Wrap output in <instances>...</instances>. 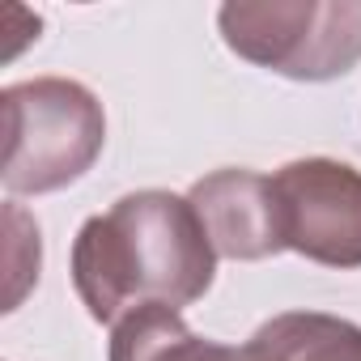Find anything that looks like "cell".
I'll list each match as a JSON object with an SVG mask.
<instances>
[{"label": "cell", "instance_id": "obj_1", "mask_svg": "<svg viewBox=\"0 0 361 361\" xmlns=\"http://www.w3.org/2000/svg\"><path fill=\"white\" fill-rule=\"evenodd\" d=\"M217 251L188 196L132 192L90 217L73 243V285L90 319L119 323L145 306L183 310L213 289Z\"/></svg>", "mask_w": 361, "mask_h": 361}, {"label": "cell", "instance_id": "obj_2", "mask_svg": "<svg viewBox=\"0 0 361 361\" xmlns=\"http://www.w3.org/2000/svg\"><path fill=\"white\" fill-rule=\"evenodd\" d=\"M5 111V166L0 178L13 196L60 192L98 161L106 145L102 102L64 77H35L0 94Z\"/></svg>", "mask_w": 361, "mask_h": 361}, {"label": "cell", "instance_id": "obj_6", "mask_svg": "<svg viewBox=\"0 0 361 361\" xmlns=\"http://www.w3.org/2000/svg\"><path fill=\"white\" fill-rule=\"evenodd\" d=\"M106 361H272V357L255 336L247 344H221L196 336L183 323V314L170 306H145L111 327Z\"/></svg>", "mask_w": 361, "mask_h": 361}, {"label": "cell", "instance_id": "obj_7", "mask_svg": "<svg viewBox=\"0 0 361 361\" xmlns=\"http://www.w3.org/2000/svg\"><path fill=\"white\" fill-rule=\"evenodd\" d=\"M255 340L272 361H361V327L340 314L285 310L268 319Z\"/></svg>", "mask_w": 361, "mask_h": 361}, {"label": "cell", "instance_id": "obj_4", "mask_svg": "<svg viewBox=\"0 0 361 361\" xmlns=\"http://www.w3.org/2000/svg\"><path fill=\"white\" fill-rule=\"evenodd\" d=\"M285 251L323 268H361V170L336 157H298L272 178Z\"/></svg>", "mask_w": 361, "mask_h": 361}, {"label": "cell", "instance_id": "obj_5", "mask_svg": "<svg viewBox=\"0 0 361 361\" xmlns=\"http://www.w3.org/2000/svg\"><path fill=\"white\" fill-rule=\"evenodd\" d=\"M209 243L226 259H268L281 255V221H276V200L272 183L255 170H213L188 192Z\"/></svg>", "mask_w": 361, "mask_h": 361}, {"label": "cell", "instance_id": "obj_3", "mask_svg": "<svg viewBox=\"0 0 361 361\" xmlns=\"http://www.w3.org/2000/svg\"><path fill=\"white\" fill-rule=\"evenodd\" d=\"M217 26L234 56L289 81H336L361 60V0H234Z\"/></svg>", "mask_w": 361, "mask_h": 361}]
</instances>
